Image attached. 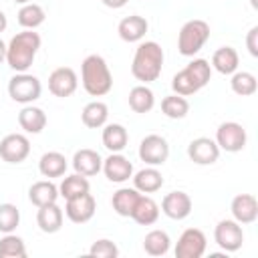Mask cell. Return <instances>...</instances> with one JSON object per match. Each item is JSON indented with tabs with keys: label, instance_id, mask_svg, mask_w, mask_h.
<instances>
[{
	"label": "cell",
	"instance_id": "6da1fadb",
	"mask_svg": "<svg viewBox=\"0 0 258 258\" xmlns=\"http://www.w3.org/2000/svg\"><path fill=\"white\" fill-rule=\"evenodd\" d=\"M163 48L155 40H143L137 44L133 62H131V75L141 83H153L159 79L161 69H163Z\"/></svg>",
	"mask_w": 258,
	"mask_h": 258
},
{
	"label": "cell",
	"instance_id": "7a4b0ae2",
	"mask_svg": "<svg viewBox=\"0 0 258 258\" xmlns=\"http://www.w3.org/2000/svg\"><path fill=\"white\" fill-rule=\"evenodd\" d=\"M40 42V34L34 30L16 32L6 44V64L14 73H26L36 58Z\"/></svg>",
	"mask_w": 258,
	"mask_h": 258
},
{
	"label": "cell",
	"instance_id": "3957f363",
	"mask_svg": "<svg viewBox=\"0 0 258 258\" xmlns=\"http://www.w3.org/2000/svg\"><path fill=\"white\" fill-rule=\"evenodd\" d=\"M81 83L91 97H103L113 89V75L101 54H89L81 62Z\"/></svg>",
	"mask_w": 258,
	"mask_h": 258
},
{
	"label": "cell",
	"instance_id": "277c9868",
	"mask_svg": "<svg viewBox=\"0 0 258 258\" xmlns=\"http://www.w3.org/2000/svg\"><path fill=\"white\" fill-rule=\"evenodd\" d=\"M210 40V24L202 18L187 20L177 34V50L181 56H196Z\"/></svg>",
	"mask_w": 258,
	"mask_h": 258
},
{
	"label": "cell",
	"instance_id": "5b68a950",
	"mask_svg": "<svg viewBox=\"0 0 258 258\" xmlns=\"http://www.w3.org/2000/svg\"><path fill=\"white\" fill-rule=\"evenodd\" d=\"M8 95L20 105H30L42 95V83L30 73H16L8 81Z\"/></svg>",
	"mask_w": 258,
	"mask_h": 258
},
{
	"label": "cell",
	"instance_id": "8992f818",
	"mask_svg": "<svg viewBox=\"0 0 258 258\" xmlns=\"http://www.w3.org/2000/svg\"><path fill=\"white\" fill-rule=\"evenodd\" d=\"M220 147V151H228V153H238L246 147L248 143V133L246 129L236 123V121H224L218 125L216 129V139H214Z\"/></svg>",
	"mask_w": 258,
	"mask_h": 258
},
{
	"label": "cell",
	"instance_id": "52a82bcc",
	"mask_svg": "<svg viewBox=\"0 0 258 258\" xmlns=\"http://www.w3.org/2000/svg\"><path fill=\"white\" fill-rule=\"evenodd\" d=\"M137 155L139 159L145 163V165H153V167H159L167 161L169 157V143L165 137L157 135V133H151V135H145L139 143V149H137Z\"/></svg>",
	"mask_w": 258,
	"mask_h": 258
},
{
	"label": "cell",
	"instance_id": "ba28073f",
	"mask_svg": "<svg viewBox=\"0 0 258 258\" xmlns=\"http://www.w3.org/2000/svg\"><path fill=\"white\" fill-rule=\"evenodd\" d=\"M214 242L224 252H238L244 244V230L242 224L232 220H220L214 228Z\"/></svg>",
	"mask_w": 258,
	"mask_h": 258
},
{
	"label": "cell",
	"instance_id": "9c48e42d",
	"mask_svg": "<svg viewBox=\"0 0 258 258\" xmlns=\"http://www.w3.org/2000/svg\"><path fill=\"white\" fill-rule=\"evenodd\" d=\"M208 248V238L200 228H187L181 232L175 244V258H202Z\"/></svg>",
	"mask_w": 258,
	"mask_h": 258
},
{
	"label": "cell",
	"instance_id": "30bf717a",
	"mask_svg": "<svg viewBox=\"0 0 258 258\" xmlns=\"http://www.w3.org/2000/svg\"><path fill=\"white\" fill-rule=\"evenodd\" d=\"M30 155V141L22 133H8L0 139V157L6 163H22Z\"/></svg>",
	"mask_w": 258,
	"mask_h": 258
},
{
	"label": "cell",
	"instance_id": "8fae6325",
	"mask_svg": "<svg viewBox=\"0 0 258 258\" xmlns=\"http://www.w3.org/2000/svg\"><path fill=\"white\" fill-rule=\"evenodd\" d=\"M77 87H79V77L71 67H58L48 75V91L58 99H67L75 95Z\"/></svg>",
	"mask_w": 258,
	"mask_h": 258
},
{
	"label": "cell",
	"instance_id": "7c38bea8",
	"mask_svg": "<svg viewBox=\"0 0 258 258\" xmlns=\"http://www.w3.org/2000/svg\"><path fill=\"white\" fill-rule=\"evenodd\" d=\"M95 212H97V202L91 191L75 196V198L67 200V204H64V216L73 224H87L95 216Z\"/></svg>",
	"mask_w": 258,
	"mask_h": 258
},
{
	"label": "cell",
	"instance_id": "4fadbf2b",
	"mask_svg": "<svg viewBox=\"0 0 258 258\" xmlns=\"http://www.w3.org/2000/svg\"><path fill=\"white\" fill-rule=\"evenodd\" d=\"M187 157L196 165H212L220 159V147L210 137H196L187 145Z\"/></svg>",
	"mask_w": 258,
	"mask_h": 258
},
{
	"label": "cell",
	"instance_id": "5bb4252c",
	"mask_svg": "<svg viewBox=\"0 0 258 258\" xmlns=\"http://www.w3.org/2000/svg\"><path fill=\"white\" fill-rule=\"evenodd\" d=\"M191 198L189 194L177 189V191H169L163 196L159 210L169 218V220H185L191 214Z\"/></svg>",
	"mask_w": 258,
	"mask_h": 258
},
{
	"label": "cell",
	"instance_id": "9a60e30c",
	"mask_svg": "<svg viewBox=\"0 0 258 258\" xmlns=\"http://www.w3.org/2000/svg\"><path fill=\"white\" fill-rule=\"evenodd\" d=\"M101 171L105 173V177L109 181H113V183H125L133 175V163L125 155H121V153H109L103 159Z\"/></svg>",
	"mask_w": 258,
	"mask_h": 258
},
{
	"label": "cell",
	"instance_id": "2e32d148",
	"mask_svg": "<svg viewBox=\"0 0 258 258\" xmlns=\"http://www.w3.org/2000/svg\"><path fill=\"white\" fill-rule=\"evenodd\" d=\"M230 212H232V218L238 224H242V226L254 224L258 220V200H256V196L238 194L230 204Z\"/></svg>",
	"mask_w": 258,
	"mask_h": 258
},
{
	"label": "cell",
	"instance_id": "e0dca14e",
	"mask_svg": "<svg viewBox=\"0 0 258 258\" xmlns=\"http://www.w3.org/2000/svg\"><path fill=\"white\" fill-rule=\"evenodd\" d=\"M147 30H149V22H147L145 16H139V14L125 16V18L117 24L119 38L125 40V42H141L143 36L147 34Z\"/></svg>",
	"mask_w": 258,
	"mask_h": 258
},
{
	"label": "cell",
	"instance_id": "ac0fdd59",
	"mask_svg": "<svg viewBox=\"0 0 258 258\" xmlns=\"http://www.w3.org/2000/svg\"><path fill=\"white\" fill-rule=\"evenodd\" d=\"M103 167V157L95 151V149H89V147H83L79 151H75L73 155V169L85 177H91V175H97Z\"/></svg>",
	"mask_w": 258,
	"mask_h": 258
},
{
	"label": "cell",
	"instance_id": "d6986e66",
	"mask_svg": "<svg viewBox=\"0 0 258 258\" xmlns=\"http://www.w3.org/2000/svg\"><path fill=\"white\" fill-rule=\"evenodd\" d=\"M131 179H133V187L139 194H155L163 185V175L153 165H147V167H143L139 171H133Z\"/></svg>",
	"mask_w": 258,
	"mask_h": 258
},
{
	"label": "cell",
	"instance_id": "ffe728a7",
	"mask_svg": "<svg viewBox=\"0 0 258 258\" xmlns=\"http://www.w3.org/2000/svg\"><path fill=\"white\" fill-rule=\"evenodd\" d=\"M62 220H64V212L58 208L56 202L40 206L36 212V226L44 234H56L62 228Z\"/></svg>",
	"mask_w": 258,
	"mask_h": 258
},
{
	"label": "cell",
	"instance_id": "44dd1931",
	"mask_svg": "<svg viewBox=\"0 0 258 258\" xmlns=\"http://www.w3.org/2000/svg\"><path fill=\"white\" fill-rule=\"evenodd\" d=\"M46 113L40 109V107H34L32 103L30 105H24L18 113V125L24 133H32V135H38L44 127H46Z\"/></svg>",
	"mask_w": 258,
	"mask_h": 258
},
{
	"label": "cell",
	"instance_id": "7402d4cb",
	"mask_svg": "<svg viewBox=\"0 0 258 258\" xmlns=\"http://www.w3.org/2000/svg\"><path fill=\"white\" fill-rule=\"evenodd\" d=\"M101 141L109 153H121L129 143V133L121 123H105Z\"/></svg>",
	"mask_w": 258,
	"mask_h": 258
},
{
	"label": "cell",
	"instance_id": "603a6c76",
	"mask_svg": "<svg viewBox=\"0 0 258 258\" xmlns=\"http://www.w3.org/2000/svg\"><path fill=\"white\" fill-rule=\"evenodd\" d=\"M67 167H69V161H67V157L60 151H46L38 159V171L46 179L62 177L64 171H67Z\"/></svg>",
	"mask_w": 258,
	"mask_h": 258
},
{
	"label": "cell",
	"instance_id": "cb8c5ba5",
	"mask_svg": "<svg viewBox=\"0 0 258 258\" xmlns=\"http://www.w3.org/2000/svg\"><path fill=\"white\" fill-rule=\"evenodd\" d=\"M58 198H60L58 196V185L52 183V179H40V181H34L28 187V200L36 208L46 206V204H54Z\"/></svg>",
	"mask_w": 258,
	"mask_h": 258
},
{
	"label": "cell",
	"instance_id": "d4e9b609",
	"mask_svg": "<svg viewBox=\"0 0 258 258\" xmlns=\"http://www.w3.org/2000/svg\"><path fill=\"white\" fill-rule=\"evenodd\" d=\"M131 218L139 224V226H151L159 220V204L147 196V194H141L133 212H131Z\"/></svg>",
	"mask_w": 258,
	"mask_h": 258
},
{
	"label": "cell",
	"instance_id": "484cf974",
	"mask_svg": "<svg viewBox=\"0 0 258 258\" xmlns=\"http://www.w3.org/2000/svg\"><path fill=\"white\" fill-rule=\"evenodd\" d=\"M240 56L234 46H220L212 54V69L218 71L220 75H232L238 71Z\"/></svg>",
	"mask_w": 258,
	"mask_h": 258
},
{
	"label": "cell",
	"instance_id": "4316f807",
	"mask_svg": "<svg viewBox=\"0 0 258 258\" xmlns=\"http://www.w3.org/2000/svg\"><path fill=\"white\" fill-rule=\"evenodd\" d=\"M109 119V107L103 101H91L81 111V121L89 129H101Z\"/></svg>",
	"mask_w": 258,
	"mask_h": 258
},
{
	"label": "cell",
	"instance_id": "83f0119b",
	"mask_svg": "<svg viewBox=\"0 0 258 258\" xmlns=\"http://www.w3.org/2000/svg\"><path fill=\"white\" fill-rule=\"evenodd\" d=\"M139 191L135 187H119L113 198H111V206H113V212L121 218H131V212L139 200Z\"/></svg>",
	"mask_w": 258,
	"mask_h": 258
},
{
	"label": "cell",
	"instance_id": "f1b7e54d",
	"mask_svg": "<svg viewBox=\"0 0 258 258\" xmlns=\"http://www.w3.org/2000/svg\"><path fill=\"white\" fill-rule=\"evenodd\" d=\"M129 107L135 111V113H149L153 107H155V95L153 91L147 87V85H137L129 91Z\"/></svg>",
	"mask_w": 258,
	"mask_h": 258
},
{
	"label": "cell",
	"instance_id": "f546056e",
	"mask_svg": "<svg viewBox=\"0 0 258 258\" xmlns=\"http://www.w3.org/2000/svg\"><path fill=\"white\" fill-rule=\"evenodd\" d=\"M46 14H44V8L36 2H28V4H22L18 14H16V20L18 24L24 28V30H34L38 28L42 22H44Z\"/></svg>",
	"mask_w": 258,
	"mask_h": 258
},
{
	"label": "cell",
	"instance_id": "4dcf8cb0",
	"mask_svg": "<svg viewBox=\"0 0 258 258\" xmlns=\"http://www.w3.org/2000/svg\"><path fill=\"white\" fill-rule=\"evenodd\" d=\"M171 238L165 230H151L143 238V250L149 256H165L169 252Z\"/></svg>",
	"mask_w": 258,
	"mask_h": 258
},
{
	"label": "cell",
	"instance_id": "1f68e13d",
	"mask_svg": "<svg viewBox=\"0 0 258 258\" xmlns=\"http://www.w3.org/2000/svg\"><path fill=\"white\" fill-rule=\"evenodd\" d=\"M91 191V183L85 175L81 173H71V175H64L60 185H58V196L64 198V200H71L75 196H81V194H87Z\"/></svg>",
	"mask_w": 258,
	"mask_h": 258
},
{
	"label": "cell",
	"instance_id": "d6a6232c",
	"mask_svg": "<svg viewBox=\"0 0 258 258\" xmlns=\"http://www.w3.org/2000/svg\"><path fill=\"white\" fill-rule=\"evenodd\" d=\"M230 77H232L230 79V87H232V91L238 97H250V95L256 93L258 81H256V77L252 73H248V71H236Z\"/></svg>",
	"mask_w": 258,
	"mask_h": 258
},
{
	"label": "cell",
	"instance_id": "836d02e7",
	"mask_svg": "<svg viewBox=\"0 0 258 258\" xmlns=\"http://www.w3.org/2000/svg\"><path fill=\"white\" fill-rule=\"evenodd\" d=\"M161 113L167 119H183L189 113V103L185 97L171 93V95L161 99Z\"/></svg>",
	"mask_w": 258,
	"mask_h": 258
},
{
	"label": "cell",
	"instance_id": "e575fe53",
	"mask_svg": "<svg viewBox=\"0 0 258 258\" xmlns=\"http://www.w3.org/2000/svg\"><path fill=\"white\" fill-rule=\"evenodd\" d=\"M24 256H26L24 240L14 232L4 234L0 240V258H24Z\"/></svg>",
	"mask_w": 258,
	"mask_h": 258
},
{
	"label": "cell",
	"instance_id": "d590c367",
	"mask_svg": "<svg viewBox=\"0 0 258 258\" xmlns=\"http://www.w3.org/2000/svg\"><path fill=\"white\" fill-rule=\"evenodd\" d=\"M171 89L175 95H181V97H189V95H196L200 91V85L196 83V79L189 75L187 69H181L179 73L173 75L171 79Z\"/></svg>",
	"mask_w": 258,
	"mask_h": 258
},
{
	"label": "cell",
	"instance_id": "8d00e7d4",
	"mask_svg": "<svg viewBox=\"0 0 258 258\" xmlns=\"http://www.w3.org/2000/svg\"><path fill=\"white\" fill-rule=\"evenodd\" d=\"M20 224V210L14 204H0V232L10 234Z\"/></svg>",
	"mask_w": 258,
	"mask_h": 258
},
{
	"label": "cell",
	"instance_id": "74e56055",
	"mask_svg": "<svg viewBox=\"0 0 258 258\" xmlns=\"http://www.w3.org/2000/svg\"><path fill=\"white\" fill-rule=\"evenodd\" d=\"M185 69L196 79V83L200 85V89H204L210 83V79H212V64L206 58H194L191 62H187Z\"/></svg>",
	"mask_w": 258,
	"mask_h": 258
},
{
	"label": "cell",
	"instance_id": "f35d334b",
	"mask_svg": "<svg viewBox=\"0 0 258 258\" xmlns=\"http://www.w3.org/2000/svg\"><path fill=\"white\" fill-rule=\"evenodd\" d=\"M89 254L95 256V258H117L119 256V248L113 240L109 238H99L91 244L89 248Z\"/></svg>",
	"mask_w": 258,
	"mask_h": 258
},
{
	"label": "cell",
	"instance_id": "ab89813d",
	"mask_svg": "<svg viewBox=\"0 0 258 258\" xmlns=\"http://www.w3.org/2000/svg\"><path fill=\"white\" fill-rule=\"evenodd\" d=\"M246 48L252 56H258V26H252L246 34Z\"/></svg>",
	"mask_w": 258,
	"mask_h": 258
},
{
	"label": "cell",
	"instance_id": "60d3db41",
	"mask_svg": "<svg viewBox=\"0 0 258 258\" xmlns=\"http://www.w3.org/2000/svg\"><path fill=\"white\" fill-rule=\"evenodd\" d=\"M101 2H103L107 8H113V10H117V8H123V6H125L129 0H101Z\"/></svg>",
	"mask_w": 258,
	"mask_h": 258
},
{
	"label": "cell",
	"instance_id": "b9f144b4",
	"mask_svg": "<svg viewBox=\"0 0 258 258\" xmlns=\"http://www.w3.org/2000/svg\"><path fill=\"white\" fill-rule=\"evenodd\" d=\"M6 26H8V18H6V14L0 10V34L6 30Z\"/></svg>",
	"mask_w": 258,
	"mask_h": 258
},
{
	"label": "cell",
	"instance_id": "7bdbcfd3",
	"mask_svg": "<svg viewBox=\"0 0 258 258\" xmlns=\"http://www.w3.org/2000/svg\"><path fill=\"white\" fill-rule=\"evenodd\" d=\"M6 62V42L0 38V64Z\"/></svg>",
	"mask_w": 258,
	"mask_h": 258
},
{
	"label": "cell",
	"instance_id": "ee69618b",
	"mask_svg": "<svg viewBox=\"0 0 258 258\" xmlns=\"http://www.w3.org/2000/svg\"><path fill=\"white\" fill-rule=\"evenodd\" d=\"M14 2H16V4H20V6H22V4H28V2H32V0H14Z\"/></svg>",
	"mask_w": 258,
	"mask_h": 258
},
{
	"label": "cell",
	"instance_id": "f6af8a7d",
	"mask_svg": "<svg viewBox=\"0 0 258 258\" xmlns=\"http://www.w3.org/2000/svg\"><path fill=\"white\" fill-rule=\"evenodd\" d=\"M250 4H252V8H258V0H250Z\"/></svg>",
	"mask_w": 258,
	"mask_h": 258
}]
</instances>
